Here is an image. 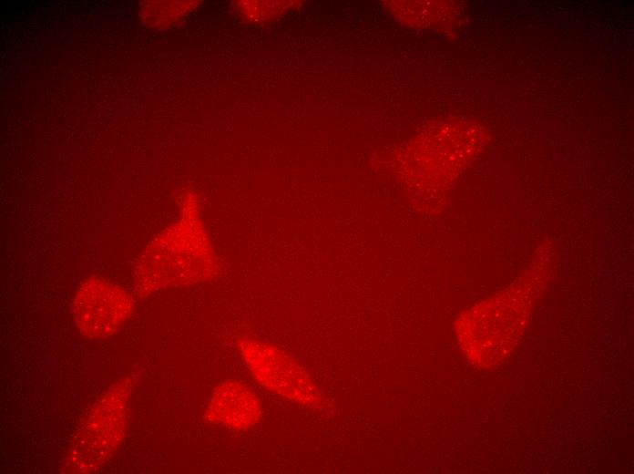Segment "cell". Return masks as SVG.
I'll return each mask as SVG.
<instances>
[{
	"mask_svg": "<svg viewBox=\"0 0 634 474\" xmlns=\"http://www.w3.org/2000/svg\"><path fill=\"white\" fill-rule=\"evenodd\" d=\"M261 417V406L251 389L244 383L230 378L213 391L204 418L207 422L231 430H246Z\"/></svg>",
	"mask_w": 634,
	"mask_h": 474,
	"instance_id": "obj_6",
	"label": "cell"
},
{
	"mask_svg": "<svg viewBox=\"0 0 634 474\" xmlns=\"http://www.w3.org/2000/svg\"><path fill=\"white\" fill-rule=\"evenodd\" d=\"M129 389V378H125L97 400L68 447L65 463L68 471H96L118 449L124 435Z\"/></svg>",
	"mask_w": 634,
	"mask_h": 474,
	"instance_id": "obj_3",
	"label": "cell"
},
{
	"mask_svg": "<svg viewBox=\"0 0 634 474\" xmlns=\"http://www.w3.org/2000/svg\"><path fill=\"white\" fill-rule=\"evenodd\" d=\"M243 361L252 377L267 390L293 403L322 408V396L306 371L281 349L244 339L240 343Z\"/></svg>",
	"mask_w": 634,
	"mask_h": 474,
	"instance_id": "obj_4",
	"label": "cell"
},
{
	"mask_svg": "<svg viewBox=\"0 0 634 474\" xmlns=\"http://www.w3.org/2000/svg\"><path fill=\"white\" fill-rule=\"evenodd\" d=\"M218 261L197 216L166 229L148 245L137 265L138 290L148 294L166 287L193 284L211 279Z\"/></svg>",
	"mask_w": 634,
	"mask_h": 474,
	"instance_id": "obj_2",
	"label": "cell"
},
{
	"mask_svg": "<svg viewBox=\"0 0 634 474\" xmlns=\"http://www.w3.org/2000/svg\"><path fill=\"white\" fill-rule=\"evenodd\" d=\"M132 308L131 296L114 282L102 277L85 280L72 304L77 326L89 337L116 333L128 319Z\"/></svg>",
	"mask_w": 634,
	"mask_h": 474,
	"instance_id": "obj_5",
	"label": "cell"
},
{
	"mask_svg": "<svg viewBox=\"0 0 634 474\" xmlns=\"http://www.w3.org/2000/svg\"><path fill=\"white\" fill-rule=\"evenodd\" d=\"M531 302L525 287L514 285L462 313L455 327L469 363L492 368L506 362L522 337Z\"/></svg>",
	"mask_w": 634,
	"mask_h": 474,
	"instance_id": "obj_1",
	"label": "cell"
}]
</instances>
